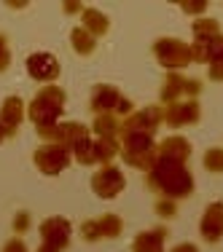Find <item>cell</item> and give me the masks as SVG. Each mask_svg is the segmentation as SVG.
<instances>
[{
	"label": "cell",
	"instance_id": "6da1fadb",
	"mask_svg": "<svg viewBox=\"0 0 223 252\" xmlns=\"http://www.w3.org/2000/svg\"><path fill=\"white\" fill-rule=\"evenodd\" d=\"M148 188L153 193H159L161 199H186L194 193L196 183L194 175L188 172V166L183 161H172V158H161L156 156L153 166L148 172Z\"/></svg>",
	"mask_w": 223,
	"mask_h": 252
},
{
	"label": "cell",
	"instance_id": "7a4b0ae2",
	"mask_svg": "<svg viewBox=\"0 0 223 252\" xmlns=\"http://www.w3.org/2000/svg\"><path fill=\"white\" fill-rule=\"evenodd\" d=\"M65 92L59 86H46L33 97L30 105V118H33L35 129H51L59 124V116L65 110Z\"/></svg>",
	"mask_w": 223,
	"mask_h": 252
},
{
	"label": "cell",
	"instance_id": "3957f363",
	"mask_svg": "<svg viewBox=\"0 0 223 252\" xmlns=\"http://www.w3.org/2000/svg\"><path fill=\"white\" fill-rule=\"evenodd\" d=\"M121 156L126 164L137 169H150L156 161V142L150 134H137V131H121Z\"/></svg>",
	"mask_w": 223,
	"mask_h": 252
},
{
	"label": "cell",
	"instance_id": "277c9868",
	"mask_svg": "<svg viewBox=\"0 0 223 252\" xmlns=\"http://www.w3.org/2000/svg\"><path fill=\"white\" fill-rule=\"evenodd\" d=\"M70 153H73V158L78 161V164H102V166H108L118 153V142L116 140H100V137L92 140V137L86 134L70 148Z\"/></svg>",
	"mask_w": 223,
	"mask_h": 252
},
{
	"label": "cell",
	"instance_id": "5b68a950",
	"mask_svg": "<svg viewBox=\"0 0 223 252\" xmlns=\"http://www.w3.org/2000/svg\"><path fill=\"white\" fill-rule=\"evenodd\" d=\"M94 116H116V118H124V116H132V102L124 97L118 89L113 86H94L92 92V102H89Z\"/></svg>",
	"mask_w": 223,
	"mask_h": 252
},
{
	"label": "cell",
	"instance_id": "8992f818",
	"mask_svg": "<svg viewBox=\"0 0 223 252\" xmlns=\"http://www.w3.org/2000/svg\"><path fill=\"white\" fill-rule=\"evenodd\" d=\"M153 54H156V59H159V64L167 70H180V67H186V64H191V59H194L191 57V46L183 43V40H178V38L156 40Z\"/></svg>",
	"mask_w": 223,
	"mask_h": 252
},
{
	"label": "cell",
	"instance_id": "52a82bcc",
	"mask_svg": "<svg viewBox=\"0 0 223 252\" xmlns=\"http://www.w3.org/2000/svg\"><path fill=\"white\" fill-rule=\"evenodd\" d=\"M33 158H35V166H38L43 175H59V172L70 164L73 153H70V148L57 145V142H43V145L35 151Z\"/></svg>",
	"mask_w": 223,
	"mask_h": 252
},
{
	"label": "cell",
	"instance_id": "ba28073f",
	"mask_svg": "<svg viewBox=\"0 0 223 252\" xmlns=\"http://www.w3.org/2000/svg\"><path fill=\"white\" fill-rule=\"evenodd\" d=\"M202 94V83L194 81V78H186L178 73H170L161 86V102L164 105H172V102H183V99H196Z\"/></svg>",
	"mask_w": 223,
	"mask_h": 252
},
{
	"label": "cell",
	"instance_id": "9c48e42d",
	"mask_svg": "<svg viewBox=\"0 0 223 252\" xmlns=\"http://www.w3.org/2000/svg\"><path fill=\"white\" fill-rule=\"evenodd\" d=\"M124 231V220L118 215H100L94 220H83L81 225V236L83 242H100V239H116Z\"/></svg>",
	"mask_w": 223,
	"mask_h": 252
},
{
	"label": "cell",
	"instance_id": "30bf717a",
	"mask_svg": "<svg viewBox=\"0 0 223 252\" xmlns=\"http://www.w3.org/2000/svg\"><path fill=\"white\" fill-rule=\"evenodd\" d=\"M164 124V110L159 105L153 107H143V110L132 113L121 121V131H137V134H156V129Z\"/></svg>",
	"mask_w": 223,
	"mask_h": 252
},
{
	"label": "cell",
	"instance_id": "8fae6325",
	"mask_svg": "<svg viewBox=\"0 0 223 252\" xmlns=\"http://www.w3.org/2000/svg\"><path fill=\"white\" fill-rule=\"evenodd\" d=\"M124 185H126V180L121 175V169H118V166H111V164L102 166L97 175L92 177V190L100 199H116L124 190Z\"/></svg>",
	"mask_w": 223,
	"mask_h": 252
},
{
	"label": "cell",
	"instance_id": "7c38bea8",
	"mask_svg": "<svg viewBox=\"0 0 223 252\" xmlns=\"http://www.w3.org/2000/svg\"><path fill=\"white\" fill-rule=\"evenodd\" d=\"M40 239L43 244H51L54 250H68L70 244V220L68 218H49L40 223Z\"/></svg>",
	"mask_w": 223,
	"mask_h": 252
},
{
	"label": "cell",
	"instance_id": "4fadbf2b",
	"mask_svg": "<svg viewBox=\"0 0 223 252\" xmlns=\"http://www.w3.org/2000/svg\"><path fill=\"white\" fill-rule=\"evenodd\" d=\"M164 124L170 126H186V124H196L199 116H202V107H199L196 99H183V102H172V105H164Z\"/></svg>",
	"mask_w": 223,
	"mask_h": 252
},
{
	"label": "cell",
	"instance_id": "5bb4252c",
	"mask_svg": "<svg viewBox=\"0 0 223 252\" xmlns=\"http://www.w3.org/2000/svg\"><path fill=\"white\" fill-rule=\"evenodd\" d=\"M202 239L207 244H215L223 239V201H213L207 209H204V218H202Z\"/></svg>",
	"mask_w": 223,
	"mask_h": 252
},
{
	"label": "cell",
	"instance_id": "9a60e30c",
	"mask_svg": "<svg viewBox=\"0 0 223 252\" xmlns=\"http://www.w3.org/2000/svg\"><path fill=\"white\" fill-rule=\"evenodd\" d=\"M27 73L35 78V81L40 83H49L54 81V78H59V62L51 57V54H33V57L27 59Z\"/></svg>",
	"mask_w": 223,
	"mask_h": 252
},
{
	"label": "cell",
	"instance_id": "2e32d148",
	"mask_svg": "<svg viewBox=\"0 0 223 252\" xmlns=\"http://www.w3.org/2000/svg\"><path fill=\"white\" fill-rule=\"evenodd\" d=\"M22 118H25V105H22V99L19 97H8L3 102V107H0V126L5 129V134L16 137Z\"/></svg>",
	"mask_w": 223,
	"mask_h": 252
},
{
	"label": "cell",
	"instance_id": "e0dca14e",
	"mask_svg": "<svg viewBox=\"0 0 223 252\" xmlns=\"http://www.w3.org/2000/svg\"><path fill=\"white\" fill-rule=\"evenodd\" d=\"M156 156H161V158H172V161H188L191 156V145L186 137H167V140H161L159 145H156Z\"/></svg>",
	"mask_w": 223,
	"mask_h": 252
},
{
	"label": "cell",
	"instance_id": "ac0fdd59",
	"mask_svg": "<svg viewBox=\"0 0 223 252\" xmlns=\"http://www.w3.org/2000/svg\"><path fill=\"white\" fill-rule=\"evenodd\" d=\"M164 239H167V228H161V225L143 231L132 242V252H164Z\"/></svg>",
	"mask_w": 223,
	"mask_h": 252
},
{
	"label": "cell",
	"instance_id": "d6986e66",
	"mask_svg": "<svg viewBox=\"0 0 223 252\" xmlns=\"http://www.w3.org/2000/svg\"><path fill=\"white\" fill-rule=\"evenodd\" d=\"M194 62H207V64H223V35H218L210 43H194L191 46Z\"/></svg>",
	"mask_w": 223,
	"mask_h": 252
},
{
	"label": "cell",
	"instance_id": "ffe728a7",
	"mask_svg": "<svg viewBox=\"0 0 223 252\" xmlns=\"http://www.w3.org/2000/svg\"><path fill=\"white\" fill-rule=\"evenodd\" d=\"M81 19H83V30H86V32L92 35V38H100V35H105V32H108V27H111L108 16H105V14H100V11H94V8H83Z\"/></svg>",
	"mask_w": 223,
	"mask_h": 252
},
{
	"label": "cell",
	"instance_id": "44dd1931",
	"mask_svg": "<svg viewBox=\"0 0 223 252\" xmlns=\"http://www.w3.org/2000/svg\"><path fill=\"white\" fill-rule=\"evenodd\" d=\"M92 129H94V134H97L100 140H116V134L121 131V118H116V116H97Z\"/></svg>",
	"mask_w": 223,
	"mask_h": 252
},
{
	"label": "cell",
	"instance_id": "7402d4cb",
	"mask_svg": "<svg viewBox=\"0 0 223 252\" xmlns=\"http://www.w3.org/2000/svg\"><path fill=\"white\" fill-rule=\"evenodd\" d=\"M221 35V25L215 19H196L194 22V43H210Z\"/></svg>",
	"mask_w": 223,
	"mask_h": 252
},
{
	"label": "cell",
	"instance_id": "603a6c76",
	"mask_svg": "<svg viewBox=\"0 0 223 252\" xmlns=\"http://www.w3.org/2000/svg\"><path fill=\"white\" fill-rule=\"evenodd\" d=\"M70 40H73V49L81 54V57H89V54L94 51V46H97V38H92L83 27H75L73 32H70Z\"/></svg>",
	"mask_w": 223,
	"mask_h": 252
},
{
	"label": "cell",
	"instance_id": "cb8c5ba5",
	"mask_svg": "<svg viewBox=\"0 0 223 252\" xmlns=\"http://www.w3.org/2000/svg\"><path fill=\"white\" fill-rule=\"evenodd\" d=\"M204 169L207 172H223V148H210L204 153Z\"/></svg>",
	"mask_w": 223,
	"mask_h": 252
},
{
	"label": "cell",
	"instance_id": "d4e9b609",
	"mask_svg": "<svg viewBox=\"0 0 223 252\" xmlns=\"http://www.w3.org/2000/svg\"><path fill=\"white\" fill-rule=\"evenodd\" d=\"M156 215H159V218H175V215H178V207H175L172 199H159V204H156Z\"/></svg>",
	"mask_w": 223,
	"mask_h": 252
},
{
	"label": "cell",
	"instance_id": "484cf974",
	"mask_svg": "<svg viewBox=\"0 0 223 252\" xmlns=\"http://www.w3.org/2000/svg\"><path fill=\"white\" fill-rule=\"evenodd\" d=\"M11 64V51H8V40L5 35H0V73H5Z\"/></svg>",
	"mask_w": 223,
	"mask_h": 252
},
{
	"label": "cell",
	"instance_id": "4316f807",
	"mask_svg": "<svg viewBox=\"0 0 223 252\" xmlns=\"http://www.w3.org/2000/svg\"><path fill=\"white\" fill-rule=\"evenodd\" d=\"M27 228H30V215H27V212H19V215L14 218V231H16V233H25Z\"/></svg>",
	"mask_w": 223,
	"mask_h": 252
},
{
	"label": "cell",
	"instance_id": "83f0119b",
	"mask_svg": "<svg viewBox=\"0 0 223 252\" xmlns=\"http://www.w3.org/2000/svg\"><path fill=\"white\" fill-rule=\"evenodd\" d=\"M0 252H27V247H25V242H22V239H8V242H5V247L0 250Z\"/></svg>",
	"mask_w": 223,
	"mask_h": 252
},
{
	"label": "cell",
	"instance_id": "f1b7e54d",
	"mask_svg": "<svg viewBox=\"0 0 223 252\" xmlns=\"http://www.w3.org/2000/svg\"><path fill=\"white\" fill-rule=\"evenodd\" d=\"M210 78L213 81H223V64H210Z\"/></svg>",
	"mask_w": 223,
	"mask_h": 252
},
{
	"label": "cell",
	"instance_id": "f546056e",
	"mask_svg": "<svg viewBox=\"0 0 223 252\" xmlns=\"http://www.w3.org/2000/svg\"><path fill=\"white\" fill-rule=\"evenodd\" d=\"M172 252H199V247H196V244L183 242V244H178V247H172Z\"/></svg>",
	"mask_w": 223,
	"mask_h": 252
},
{
	"label": "cell",
	"instance_id": "4dcf8cb0",
	"mask_svg": "<svg viewBox=\"0 0 223 252\" xmlns=\"http://www.w3.org/2000/svg\"><path fill=\"white\" fill-rule=\"evenodd\" d=\"M180 5H183L186 11H204L207 8V3H180Z\"/></svg>",
	"mask_w": 223,
	"mask_h": 252
},
{
	"label": "cell",
	"instance_id": "1f68e13d",
	"mask_svg": "<svg viewBox=\"0 0 223 252\" xmlns=\"http://www.w3.org/2000/svg\"><path fill=\"white\" fill-rule=\"evenodd\" d=\"M65 11H81V14H83V8L78 3H65Z\"/></svg>",
	"mask_w": 223,
	"mask_h": 252
},
{
	"label": "cell",
	"instance_id": "d6a6232c",
	"mask_svg": "<svg viewBox=\"0 0 223 252\" xmlns=\"http://www.w3.org/2000/svg\"><path fill=\"white\" fill-rule=\"evenodd\" d=\"M38 252H59V250H54L51 244H40V250Z\"/></svg>",
	"mask_w": 223,
	"mask_h": 252
},
{
	"label": "cell",
	"instance_id": "836d02e7",
	"mask_svg": "<svg viewBox=\"0 0 223 252\" xmlns=\"http://www.w3.org/2000/svg\"><path fill=\"white\" fill-rule=\"evenodd\" d=\"M5 137H8V134H5V129H3V126H0V142H3Z\"/></svg>",
	"mask_w": 223,
	"mask_h": 252
}]
</instances>
